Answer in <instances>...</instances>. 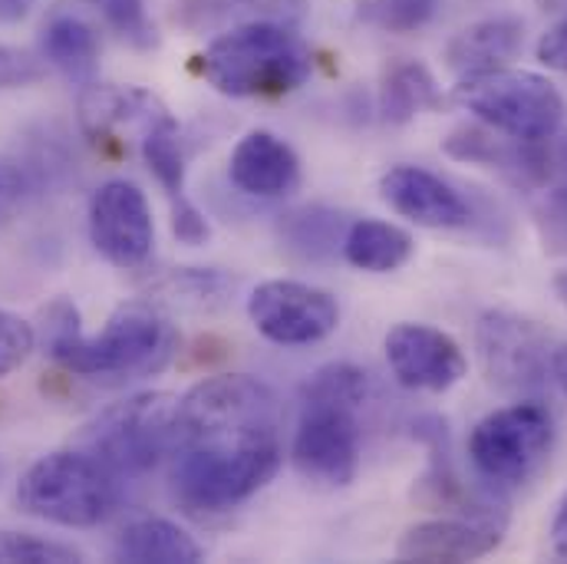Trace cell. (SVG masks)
Returning <instances> with one entry per match:
<instances>
[{"mask_svg":"<svg viewBox=\"0 0 567 564\" xmlns=\"http://www.w3.org/2000/svg\"><path fill=\"white\" fill-rule=\"evenodd\" d=\"M439 83L429 73V66L416 60H403L390 66L383 80V96H380V113L393 126H406L413 116L423 110H439Z\"/></svg>","mask_w":567,"mask_h":564,"instance_id":"44dd1931","label":"cell"},{"mask_svg":"<svg viewBox=\"0 0 567 564\" xmlns=\"http://www.w3.org/2000/svg\"><path fill=\"white\" fill-rule=\"evenodd\" d=\"M452 100L485 126L515 140H548L565 120V100L558 86L528 70L495 66L465 73L452 90Z\"/></svg>","mask_w":567,"mask_h":564,"instance_id":"5b68a950","label":"cell"},{"mask_svg":"<svg viewBox=\"0 0 567 564\" xmlns=\"http://www.w3.org/2000/svg\"><path fill=\"white\" fill-rule=\"evenodd\" d=\"M43 57L70 80L93 83V73L100 66V37L83 17L60 13L43 30Z\"/></svg>","mask_w":567,"mask_h":564,"instance_id":"ffe728a7","label":"cell"},{"mask_svg":"<svg viewBox=\"0 0 567 564\" xmlns=\"http://www.w3.org/2000/svg\"><path fill=\"white\" fill-rule=\"evenodd\" d=\"M475 347L488 383L518 400H538L555 383L551 334L512 310H485L475 327Z\"/></svg>","mask_w":567,"mask_h":564,"instance_id":"ba28073f","label":"cell"},{"mask_svg":"<svg viewBox=\"0 0 567 564\" xmlns=\"http://www.w3.org/2000/svg\"><path fill=\"white\" fill-rule=\"evenodd\" d=\"M439 0H363L360 17L390 33H413L435 17Z\"/></svg>","mask_w":567,"mask_h":564,"instance_id":"484cf974","label":"cell"},{"mask_svg":"<svg viewBox=\"0 0 567 564\" xmlns=\"http://www.w3.org/2000/svg\"><path fill=\"white\" fill-rule=\"evenodd\" d=\"M93 248L116 268H142L155 245V225L148 202L133 182H106L90 202Z\"/></svg>","mask_w":567,"mask_h":564,"instance_id":"7c38bea8","label":"cell"},{"mask_svg":"<svg viewBox=\"0 0 567 564\" xmlns=\"http://www.w3.org/2000/svg\"><path fill=\"white\" fill-rule=\"evenodd\" d=\"M551 548L558 558H567V495L561 499L558 512H555V522H551Z\"/></svg>","mask_w":567,"mask_h":564,"instance_id":"d590c367","label":"cell"},{"mask_svg":"<svg viewBox=\"0 0 567 564\" xmlns=\"http://www.w3.org/2000/svg\"><path fill=\"white\" fill-rule=\"evenodd\" d=\"M386 205L420 228H465L475 212L472 205L439 175L420 165H396L380 178Z\"/></svg>","mask_w":567,"mask_h":564,"instance_id":"5bb4252c","label":"cell"},{"mask_svg":"<svg viewBox=\"0 0 567 564\" xmlns=\"http://www.w3.org/2000/svg\"><path fill=\"white\" fill-rule=\"evenodd\" d=\"M525 47V23L518 17H488L462 33H455L445 47V66L455 73H482L505 66Z\"/></svg>","mask_w":567,"mask_h":564,"instance_id":"e0dca14e","label":"cell"},{"mask_svg":"<svg viewBox=\"0 0 567 564\" xmlns=\"http://www.w3.org/2000/svg\"><path fill=\"white\" fill-rule=\"evenodd\" d=\"M343 258L360 271L390 275L413 258V238L390 222L360 218L343 235Z\"/></svg>","mask_w":567,"mask_h":564,"instance_id":"d6986e66","label":"cell"},{"mask_svg":"<svg viewBox=\"0 0 567 564\" xmlns=\"http://www.w3.org/2000/svg\"><path fill=\"white\" fill-rule=\"evenodd\" d=\"M168 297L185 300V304H212L215 297H221L228 290V278L215 275V271H198V268H185L178 275H172L165 284Z\"/></svg>","mask_w":567,"mask_h":564,"instance_id":"f546056e","label":"cell"},{"mask_svg":"<svg viewBox=\"0 0 567 564\" xmlns=\"http://www.w3.org/2000/svg\"><path fill=\"white\" fill-rule=\"evenodd\" d=\"M545 13H565L567 0H535Z\"/></svg>","mask_w":567,"mask_h":564,"instance_id":"f35d334b","label":"cell"},{"mask_svg":"<svg viewBox=\"0 0 567 564\" xmlns=\"http://www.w3.org/2000/svg\"><path fill=\"white\" fill-rule=\"evenodd\" d=\"M33 343H37L33 327L27 320H20L17 314L0 310V377L17 370L30 357Z\"/></svg>","mask_w":567,"mask_h":564,"instance_id":"4dcf8cb0","label":"cell"},{"mask_svg":"<svg viewBox=\"0 0 567 564\" xmlns=\"http://www.w3.org/2000/svg\"><path fill=\"white\" fill-rule=\"evenodd\" d=\"M231 182L245 195L281 198L290 195L300 182V162L293 148L268 130H255L235 145L228 162Z\"/></svg>","mask_w":567,"mask_h":564,"instance_id":"2e32d148","label":"cell"},{"mask_svg":"<svg viewBox=\"0 0 567 564\" xmlns=\"http://www.w3.org/2000/svg\"><path fill=\"white\" fill-rule=\"evenodd\" d=\"M555 449V420L542 400L488 413L468 435V455L482 479L498 489L532 482Z\"/></svg>","mask_w":567,"mask_h":564,"instance_id":"52a82bcc","label":"cell"},{"mask_svg":"<svg viewBox=\"0 0 567 564\" xmlns=\"http://www.w3.org/2000/svg\"><path fill=\"white\" fill-rule=\"evenodd\" d=\"M40 76H43V63L33 53L0 43V90H20L37 83Z\"/></svg>","mask_w":567,"mask_h":564,"instance_id":"1f68e13d","label":"cell"},{"mask_svg":"<svg viewBox=\"0 0 567 564\" xmlns=\"http://www.w3.org/2000/svg\"><path fill=\"white\" fill-rule=\"evenodd\" d=\"M142 158L148 172L158 178V185L175 198H185V155H182V136L178 123L165 116L142 136Z\"/></svg>","mask_w":567,"mask_h":564,"instance_id":"603a6c76","label":"cell"},{"mask_svg":"<svg viewBox=\"0 0 567 564\" xmlns=\"http://www.w3.org/2000/svg\"><path fill=\"white\" fill-rule=\"evenodd\" d=\"M538 60L548 66V70H558V73H567V17L561 23H555L542 43H538Z\"/></svg>","mask_w":567,"mask_h":564,"instance_id":"e575fe53","label":"cell"},{"mask_svg":"<svg viewBox=\"0 0 567 564\" xmlns=\"http://www.w3.org/2000/svg\"><path fill=\"white\" fill-rule=\"evenodd\" d=\"M37 0H0V23H20Z\"/></svg>","mask_w":567,"mask_h":564,"instance_id":"8d00e7d4","label":"cell"},{"mask_svg":"<svg viewBox=\"0 0 567 564\" xmlns=\"http://www.w3.org/2000/svg\"><path fill=\"white\" fill-rule=\"evenodd\" d=\"M202 76L225 96H284L310 76V50L284 23H241L202 53Z\"/></svg>","mask_w":567,"mask_h":564,"instance_id":"3957f363","label":"cell"},{"mask_svg":"<svg viewBox=\"0 0 567 564\" xmlns=\"http://www.w3.org/2000/svg\"><path fill=\"white\" fill-rule=\"evenodd\" d=\"M555 290H558L561 304H565V307H567V271H561V275L555 278Z\"/></svg>","mask_w":567,"mask_h":564,"instance_id":"ab89813d","label":"cell"},{"mask_svg":"<svg viewBox=\"0 0 567 564\" xmlns=\"http://www.w3.org/2000/svg\"><path fill=\"white\" fill-rule=\"evenodd\" d=\"M103 17H106V23L123 37V40H130L133 47H140V50H148V47H155L158 43V33H155V27H152V20H148V13H145V3L142 0H90Z\"/></svg>","mask_w":567,"mask_h":564,"instance_id":"83f0119b","label":"cell"},{"mask_svg":"<svg viewBox=\"0 0 567 564\" xmlns=\"http://www.w3.org/2000/svg\"><path fill=\"white\" fill-rule=\"evenodd\" d=\"M202 555L205 548L185 529L165 519L133 522L116 542V558L133 564H192L202 562Z\"/></svg>","mask_w":567,"mask_h":564,"instance_id":"ac0fdd59","label":"cell"},{"mask_svg":"<svg viewBox=\"0 0 567 564\" xmlns=\"http://www.w3.org/2000/svg\"><path fill=\"white\" fill-rule=\"evenodd\" d=\"M80 449L96 455L120 479L155 469L178 449V397L140 393L103 410L80 432Z\"/></svg>","mask_w":567,"mask_h":564,"instance_id":"8992f818","label":"cell"},{"mask_svg":"<svg viewBox=\"0 0 567 564\" xmlns=\"http://www.w3.org/2000/svg\"><path fill=\"white\" fill-rule=\"evenodd\" d=\"M386 360L393 377L406 390L420 393H445L465 377V353L462 347L425 324H396L386 334Z\"/></svg>","mask_w":567,"mask_h":564,"instance_id":"4fadbf2b","label":"cell"},{"mask_svg":"<svg viewBox=\"0 0 567 564\" xmlns=\"http://www.w3.org/2000/svg\"><path fill=\"white\" fill-rule=\"evenodd\" d=\"M310 10V0H221L225 17H245L248 23H284V27H300Z\"/></svg>","mask_w":567,"mask_h":564,"instance_id":"f1b7e54d","label":"cell"},{"mask_svg":"<svg viewBox=\"0 0 567 564\" xmlns=\"http://www.w3.org/2000/svg\"><path fill=\"white\" fill-rule=\"evenodd\" d=\"M290 455L307 482L327 489L350 485L360 469L357 410L333 403H303Z\"/></svg>","mask_w":567,"mask_h":564,"instance_id":"9c48e42d","label":"cell"},{"mask_svg":"<svg viewBox=\"0 0 567 564\" xmlns=\"http://www.w3.org/2000/svg\"><path fill=\"white\" fill-rule=\"evenodd\" d=\"M251 324L281 347H307L330 337L340 324L337 300L310 284L265 281L248 297Z\"/></svg>","mask_w":567,"mask_h":564,"instance_id":"30bf717a","label":"cell"},{"mask_svg":"<svg viewBox=\"0 0 567 564\" xmlns=\"http://www.w3.org/2000/svg\"><path fill=\"white\" fill-rule=\"evenodd\" d=\"M281 403L245 373L208 377L178 397L172 492L192 515L228 512L281 469Z\"/></svg>","mask_w":567,"mask_h":564,"instance_id":"6da1fadb","label":"cell"},{"mask_svg":"<svg viewBox=\"0 0 567 564\" xmlns=\"http://www.w3.org/2000/svg\"><path fill=\"white\" fill-rule=\"evenodd\" d=\"M168 116V110L140 86L86 83L80 96V126L93 142L116 140L123 130L140 133V140Z\"/></svg>","mask_w":567,"mask_h":564,"instance_id":"9a60e30c","label":"cell"},{"mask_svg":"<svg viewBox=\"0 0 567 564\" xmlns=\"http://www.w3.org/2000/svg\"><path fill=\"white\" fill-rule=\"evenodd\" d=\"M555 383L565 390V397H567V343L555 350Z\"/></svg>","mask_w":567,"mask_h":564,"instance_id":"74e56055","label":"cell"},{"mask_svg":"<svg viewBox=\"0 0 567 564\" xmlns=\"http://www.w3.org/2000/svg\"><path fill=\"white\" fill-rule=\"evenodd\" d=\"M172 232L182 245H205L212 228H208V218L198 212L195 202L188 198H175L172 202Z\"/></svg>","mask_w":567,"mask_h":564,"instance_id":"d6a6232c","label":"cell"},{"mask_svg":"<svg viewBox=\"0 0 567 564\" xmlns=\"http://www.w3.org/2000/svg\"><path fill=\"white\" fill-rule=\"evenodd\" d=\"M23 188H27V178L23 172L13 165V162H0V225L13 218V212L20 208L23 202Z\"/></svg>","mask_w":567,"mask_h":564,"instance_id":"836d02e7","label":"cell"},{"mask_svg":"<svg viewBox=\"0 0 567 564\" xmlns=\"http://www.w3.org/2000/svg\"><path fill=\"white\" fill-rule=\"evenodd\" d=\"M43 350L86 380L130 383L155 377L172 363L178 330L152 304L133 300L113 310L100 337H83L76 307L56 300L43 310Z\"/></svg>","mask_w":567,"mask_h":564,"instance_id":"7a4b0ae2","label":"cell"},{"mask_svg":"<svg viewBox=\"0 0 567 564\" xmlns=\"http://www.w3.org/2000/svg\"><path fill=\"white\" fill-rule=\"evenodd\" d=\"M508 529V509L498 495L485 499L478 509L462 512L458 519H439L413 525L400 545V562H475L495 552Z\"/></svg>","mask_w":567,"mask_h":564,"instance_id":"8fae6325","label":"cell"},{"mask_svg":"<svg viewBox=\"0 0 567 564\" xmlns=\"http://www.w3.org/2000/svg\"><path fill=\"white\" fill-rule=\"evenodd\" d=\"M83 555L70 545L27 532H0V564H76Z\"/></svg>","mask_w":567,"mask_h":564,"instance_id":"4316f807","label":"cell"},{"mask_svg":"<svg viewBox=\"0 0 567 564\" xmlns=\"http://www.w3.org/2000/svg\"><path fill=\"white\" fill-rule=\"evenodd\" d=\"M367 393H370V380L360 367L327 363L300 387V403H333V407L360 410L367 403Z\"/></svg>","mask_w":567,"mask_h":564,"instance_id":"cb8c5ba5","label":"cell"},{"mask_svg":"<svg viewBox=\"0 0 567 564\" xmlns=\"http://www.w3.org/2000/svg\"><path fill=\"white\" fill-rule=\"evenodd\" d=\"M535 202V228L542 238V248L555 258H567V178L538 188Z\"/></svg>","mask_w":567,"mask_h":564,"instance_id":"d4e9b609","label":"cell"},{"mask_svg":"<svg viewBox=\"0 0 567 564\" xmlns=\"http://www.w3.org/2000/svg\"><path fill=\"white\" fill-rule=\"evenodd\" d=\"M17 505L63 529H93L116 512L120 475L86 449H60L20 475Z\"/></svg>","mask_w":567,"mask_h":564,"instance_id":"277c9868","label":"cell"},{"mask_svg":"<svg viewBox=\"0 0 567 564\" xmlns=\"http://www.w3.org/2000/svg\"><path fill=\"white\" fill-rule=\"evenodd\" d=\"M281 242L287 252H293L300 262H323L343 245V215L330 208H300L284 215Z\"/></svg>","mask_w":567,"mask_h":564,"instance_id":"7402d4cb","label":"cell"}]
</instances>
